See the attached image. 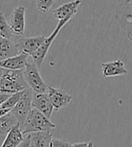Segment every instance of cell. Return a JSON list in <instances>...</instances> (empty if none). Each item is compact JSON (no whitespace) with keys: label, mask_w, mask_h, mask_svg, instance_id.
Here are the masks:
<instances>
[{"label":"cell","mask_w":132,"mask_h":147,"mask_svg":"<svg viewBox=\"0 0 132 147\" xmlns=\"http://www.w3.org/2000/svg\"><path fill=\"white\" fill-rule=\"evenodd\" d=\"M102 77L109 78L118 76H124L128 74L125 65L120 59H116L111 62L102 63Z\"/></svg>","instance_id":"cell-12"},{"label":"cell","mask_w":132,"mask_h":147,"mask_svg":"<svg viewBox=\"0 0 132 147\" xmlns=\"http://www.w3.org/2000/svg\"><path fill=\"white\" fill-rule=\"evenodd\" d=\"M114 17L122 33L132 42V0H119Z\"/></svg>","instance_id":"cell-1"},{"label":"cell","mask_w":132,"mask_h":147,"mask_svg":"<svg viewBox=\"0 0 132 147\" xmlns=\"http://www.w3.org/2000/svg\"><path fill=\"white\" fill-rule=\"evenodd\" d=\"M45 38V36H36L31 37V38H17L16 40L13 39V40L16 44L19 53H25L28 56H32L39 49Z\"/></svg>","instance_id":"cell-8"},{"label":"cell","mask_w":132,"mask_h":147,"mask_svg":"<svg viewBox=\"0 0 132 147\" xmlns=\"http://www.w3.org/2000/svg\"><path fill=\"white\" fill-rule=\"evenodd\" d=\"M9 25L14 35L22 36L25 31V7L20 5L16 7L10 14Z\"/></svg>","instance_id":"cell-9"},{"label":"cell","mask_w":132,"mask_h":147,"mask_svg":"<svg viewBox=\"0 0 132 147\" xmlns=\"http://www.w3.org/2000/svg\"><path fill=\"white\" fill-rule=\"evenodd\" d=\"M10 111V109H2V108H0V117L3 116L4 114H5L6 112H8Z\"/></svg>","instance_id":"cell-24"},{"label":"cell","mask_w":132,"mask_h":147,"mask_svg":"<svg viewBox=\"0 0 132 147\" xmlns=\"http://www.w3.org/2000/svg\"><path fill=\"white\" fill-rule=\"evenodd\" d=\"M23 75L27 86L32 89L33 92H47L48 85L43 81L37 65L34 63L26 62L25 67L23 69Z\"/></svg>","instance_id":"cell-4"},{"label":"cell","mask_w":132,"mask_h":147,"mask_svg":"<svg viewBox=\"0 0 132 147\" xmlns=\"http://www.w3.org/2000/svg\"><path fill=\"white\" fill-rule=\"evenodd\" d=\"M55 127V124L51 122L49 119H48L45 115L35 108L31 109L24 124L21 126L23 135L31 133V132L51 130Z\"/></svg>","instance_id":"cell-3"},{"label":"cell","mask_w":132,"mask_h":147,"mask_svg":"<svg viewBox=\"0 0 132 147\" xmlns=\"http://www.w3.org/2000/svg\"><path fill=\"white\" fill-rule=\"evenodd\" d=\"M19 54L17 48L12 39L0 37V60Z\"/></svg>","instance_id":"cell-16"},{"label":"cell","mask_w":132,"mask_h":147,"mask_svg":"<svg viewBox=\"0 0 132 147\" xmlns=\"http://www.w3.org/2000/svg\"><path fill=\"white\" fill-rule=\"evenodd\" d=\"M93 144L91 142H81V143H75L71 144V146H93Z\"/></svg>","instance_id":"cell-23"},{"label":"cell","mask_w":132,"mask_h":147,"mask_svg":"<svg viewBox=\"0 0 132 147\" xmlns=\"http://www.w3.org/2000/svg\"><path fill=\"white\" fill-rule=\"evenodd\" d=\"M51 139H52V134L50 133V130L31 132L24 134V140L20 146L48 147L49 146Z\"/></svg>","instance_id":"cell-7"},{"label":"cell","mask_w":132,"mask_h":147,"mask_svg":"<svg viewBox=\"0 0 132 147\" xmlns=\"http://www.w3.org/2000/svg\"><path fill=\"white\" fill-rule=\"evenodd\" d=\"M55 0H37L36 1V7L40 12L46 13L50 10Z\"/></svg>","instance_id":"cell-20"},{"label":"cell","mask_w":132,"mask_h":147,"mask_svg":"<svg viewBox=\"0 0 132 147\" xmlns=\"http://www.w3.org/2000/svg\"><path fill=\"white\" fill-rule=\"evenodd\" d=\"M28 88L23 70L4 69L0 77V92L14 93Z\"/></svg>","instance_id":"cell-2"},{"label":"cell","mask_w":132,"mask_h":147,"mask_svg":"<svg viewBox=\"0 0 132 147\" xmlns=\"http://www.w3.org/2000/svg\"><path fill=\"white\" fill-rule=\"evenodd\" d=\"M32 108L37 109L39 111L45 115L48 119H50L54 110V108L51 104V101L47 92H33L32 98Z\"/></svg>","instance_id":"cell-11"},{"label":"cell","mask_w":132,"mask_h":147,"mask_svg":"<svg viewBox=\"0 0 132 147\" xmlns=\"http://www.w3.org/2000/svg\"><path fill=\"white\" fill-rule=\"evenodd\" d=\"M12 93H7V92H0V105H1L3 102L5 101V100L8 98Z\"/></svg>","instance_id":"cell-22"},{"label":"cell","mask_w":132,"mask_h":147,"mask_svg":"<svg viewBox=\"0 0 132 147\" xmlns=\"http://www.w3.org/2000/svg\"><path fill=\"white\" fill-rule=\"evenodd\" d=\"M82 0H74L68 3H66L58 8L52 11V14L54 18L57 20H62V19H69L75 16L77 12L78 6L81 5Z\"/></svg>","instance_id":"cell-13"},{"label":"cell","mask_w":132,"mask_h":147,"mask_svg":"<svg viewBox=\"0 0 132 147\" xmlns=\"http://www.w3.org/2000/svg\"><path fill=\"white\" fill-rule=\"evenodd\" d=\"M0 136H1V135H0Z\"/></svg>","instance_id":"cell-26"},{"label":"cell","mask_w":132,"mask_h":147,"mask_svg":"<svg viewBox=\"0 0 132 147\" xmlns=\"http://www.w3.org/2000/svg\"><path fill=\"white\" fill-rule=\"evenodd\" d=\"M24 140V135L21 129L20 124L17 123L13 126L10 130L7 132L4 142L1 144L2 147H16L20 146Z\"/></svg>","instance_id":"cell-15"},{"label":"cell","mask_w":132,"mask_h":147,"mask_svg":"<svg viewBox=\"0 0 132 147\" xmlns=\"http://www.w3.org/2000/svg\"><path fill=\"white\" fill-rule=\"evenodd\" d=\"M17 123L18 121L10 111L1 116L0 117V135H6L7 132L10 130V128Z\"/></svg>","instance_id":"cell-17"},{"label":"cell","mask_w":132,"mask_h":147,"mask_svg":"<svg viewBox=\"0 0 132 147\" xmlns=\"http://www.w3.org/2000/svg\"><path fill=\"white\" fill-rule=\"evenodd\" d=\"M49 146L51 147H67V146H71V144L68 143V141L63 140V139L60 138H52L50 141Z\"/></svg>","instance_id":"cell-21"},{"label":"cell","mask_w":132,"mask_h":147,"mask_svg":"<svg viewBox=\"0 0 132 147\" xmlns=\"http://www.w3.org/2000/svg\"><path fill=\"white\" fill-rule=\"evenodd\" d=\"M3 71H4V68L0 67V77H1V76H2V74H3Z\"/></svg>","instance_id":"cell-25"},{"label":"cell","mask_w":132,"mask_h":147,"mask_svg":"<svg viewBox=\"0 0 132 147\" xmlns=\"http://www.w3.org/2000/svg\"><path fill=\"white\" fill-rule=\"evenodd\" d=\"M0 37H1V36H0Z\"/></svg>","instance_id":"cell-27"},{"label":"cell","mask_w":132,"mask_h":147,"mask_svg":"<svg viewBox=\"0 0 132 147\" xmlns=\"http://www.w3.org/2000/svg\"><path fill=\"white\" fill-rule=\"evenodd\" d=\"M47 93L51 101V104H52L54 109L56 110H58L68 106L73 99L71 95L66 92L64 90L51 86H48Z\"/></svg>","instance_id":"cell-10"},{"label":"cell","mask_w":132,"mask_h":147,"mask_svg":"<svg viewBox=\"0 0 132 147\" xmlns=\"http://www.w3.org/2000/svg\"><path fill=\"white\" fill-rule=\"evenodd\" d=\"M70 20L69 19H62V20H58V23L55 28V30L52 32L49 37H46L45 40H43V42L41 43V45L39 47V49L35 51V52L31 56L32 60L34 62V64L37 65V67H41V65L44 60V58L47 56L48 51L51 46V44L53 43L54 40L56 39V37L58 36V34L60 33L61 29L67 24Z\"/></svg>","instance_id":"cell-5"},{"label":"cell","mask_w":132,"mask_h":147,"mask_svg":"<svg viewBox=\"0 0 132 147\" xmlns=\"http://www.w3.org/2000/svg\"><path fill=\"white\" fill-rule=\"evenodd\" d=\"M32 93L33 92L30 88H26L23 97L20 99V100L14 105L11 109L10 112L16 117L20 126L24 124L26 117L28 116L29 112H30L32 106Z\"/></svg>","instance_id":"cell-6"},{"label":"cell","mask_w":132,"mask_h":147,"mask_svg":"<svg viewBox=\"0 0 132 147\" xmlns=\"http://www.w3.org/2000/svg\"><path fill=\"white\" fill-rule=\"evenodd\" d=\"M0 36L4 37L7 39H14V37L16 36L12 32L9 24L7 23V21L5 17L4 14L0 12Z\"/></svg>","instance_id":"cell-18"},{"label":"cell","mask_w":132,"mask_h":147,"mask_svg":"<svg viewBox=\"0 0 132 147\" xmlns=\"http://www.w3.org/2000/svg\"><path fill=\"white\" fill-rule=\"evenodd\" d=\"M28 55L25 53H19L17 55L0 60V67L11 70H23L28 59Z\"/></svg>","instance_id":"cell-14"},{"label":"cell","mask_w":132,"mask_h":147,"mask_svg":"<svg viewBox=\"0 0 132 147\" xmlns=\"http://www.w3.org/2000/svg\"><path fill=\"white\" fill-rule=\"evenodd\" d=\"M24 91H25V89L23 90V91H20V92H17L12 93L10 96L5 100V102H3V103L0 105V108L11 109L20 100V99L23 97V95L24 93Z\"/></svg>","instance_id":"cell-19"}]
</instances>
